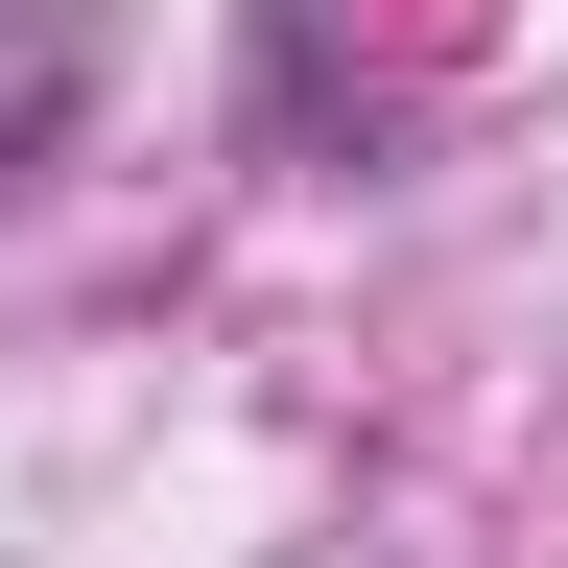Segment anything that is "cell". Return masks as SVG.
Here are the masks:
<instances>
[{
	"mask_svg": "<svg viewBox=\"0 0 568 568\" xmlns=\"http://www.w3.org/2000/svg\"><path fill=\"white\" fill-rule=\"evenodd\" d=\"M71 95H95V0H24V24H0V213H24V166L71 142Z\"/></svg>",
	"mask_w": 568,
	"mask_h": 568,
	"instance_id": "obj_1",
	"label": "cell"
}]
</instances>
